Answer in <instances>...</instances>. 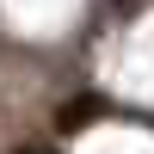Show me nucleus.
I'll list each match as a JSON object with an SVG mask.
<instances>
[{
    "label": "nucleus",
    "instance_id": "nucleus-1",
    "mask_svg": "<svg viewBox=\"0 0 154 154\" xmlns=\"http://www.w3.org/2000/svg\"><path fill=\"white\" fill-rule=\"evenodd\" d=\"M99 117V105H68L62 111V130H80V123H93Z\"/></svg>",
    "mask_w": 154,
    "mask_h": 154
}]
</instances>
